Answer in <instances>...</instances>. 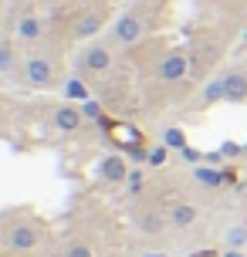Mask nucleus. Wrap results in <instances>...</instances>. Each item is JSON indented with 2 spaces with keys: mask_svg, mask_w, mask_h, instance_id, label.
<instances>
[{
  "mask_svg": "<svg viewBox=\"0 0 247 257\" xmlns=\"http://www.w3.org/2000/svg\"><path fill=\"white\" fill-rule=\"evenodd\" d=\"M21 81L27 88H51V85H58V64L48 54H27L21 61Z\"/></svg>",
  "mask_w": 247,
  "mask_h": 257,
  "instance_id": "1",
  "label": "nucleus"
},
{
  "mask_svg": "<svg viewBox=\"0 0 247 257\" xmlns=\"http://www.w3.org/2000/svg\"><path fill=\"white\" fill-rule=\"evenodd\" d=\"M112 64H115V54H112V44H105V41H95V44H88V48L78 54V71L81 75H108Z\"/></svg>",
  "mask_w": 247,
  "mask_h": 257,
  "instance_id": "2",
  "label": "nucleus"
},
{
  "mask_svg": "<svg viewBox=\"0 0 247 257\" xmlns=\"http://www.w3.org/2000/svg\"><path fill=\"white\" fill-rule=\"evenodd\" d=\"M146 38V21L139 17V11H126L115 17V24H112V44L118 48H132V44H139Z\"/></svg>",
  "mask_w": 247,
  "mask_h": 257,
  "instance_id": "3",
  "label": "nucleus"
},
{
  "mask_svg": "<svg viewBox=\"0 0 247 257\" xmlns=\"http://www.w3.org/2000/svg\"><path fill=\"white\" fill-rule=\"evenodd\" d=\"M81 125H85V112H81V105H75V102H61L51 112V128L61 132V136H71V132H78Z\"/></svg>",
  "mask_w": 247,
  "mask_h": 257,
  "instance_id": "4",
  "label": "nucleus"
},
{
  "mask_svg": "<svg viewBox=\"0 0 247 257\" xmlns=\"http://www.w3.org/2000/svg\"><path fill=\"white\" fill-rule=\"evenodd\" d=\"M186 75H190V58H186V51H169L156 64V81L173 85V81H183Z\"/></svg>",
  "mask_w": 247,
  "mask_h": 257,
  "instance_id": "5",
  "label": "nucleus"
},
{
  "mask_svg": "<svg viewBox=\"0 0 247 257\" xmlns=\"http://www.w3.org/2000/svg\"><path fill=\"white\" fill-rule=\"evenodd\" d=\"M4 244L11 247L14 254H27V250L41 247V230L34 227V223H17V227H11V230H7Z\"/></svg>",
  "mask_w": 247,
  "mask_h": 257,
  "instance_id": "6",
  "label": "nucleus"
},
{
  "mask_svg": "<svg viewBox=\"0 0 247 257\" xmlns=\"http://www.w3.org/2000/svg\"><path fill=\"white\" fill-rule=\"evenodd\" d=\"M129 159L122 153H108V156H102V163H98V180L102 183H108V186H118V183H126L129 180Z\"/></svg>",
  "mask_w": 247,
  "mask_h": 257,
  "instance_id": "7",
  "label": "nucleus"
},
{
  "mask_svg": "<svg viewBox=\"0 0 247 257\" xmlns=\"http://www.w3.org/2000/svg\"><path fill=\"white\" fill-rule=\"evenodd\" d=\"M105 21H108V11L105 7H95V11H85L75 21V27H71V34H75V41H91L98 31L105 27Z\"/></svg>",
  "mask_w": 247,
  "mask_h": 257,
  "instance_id": "8",
  "label": "nucleus"
},
{
  "mask_svg": "<svg viewBox=\"0 0 247 257\" xmlns=\"http://www.w3.org/2000/svg\"><path fill=\"white\" fill-rule=\"evenodd\" d=\"M166 220H169V227H176V230H190V227H196V220H200V210L193 203H186V200H176L166 210Z\"/></svg>",
  "mask_w": 247,
  "mask_h": 257,
  "instance_id": "9",
  "label": "nucleus"
},
{
  "mask_svg": "<svg viewBox=\"0 0 247 257\" xmlns=\"http://www.w3.org/2000/svg\"><path fill=\"white\" fill-rule=\"evenodd\" d=\"M166 223H169L166 213H159V210H136V213H132V227H136L139 233H149V237L159 233Z\"/></svg>",
  "mask_w": 247,
  "mask_h": 257,
  "instance_id": "10",
  "label": "nucleus"
},
{
  "mask_svg": "<svg viewBox=\"0 0 247 257\" xmlns=\"http://www.w3.org/2000/svg\"><path fill=\"white\" fill-rule=\"evenodd\" d=\"M17 41L21 44H38L41 38H44V27H41V21H38V14H21L17 17Z\"/></svg>",
  "mask_w": 247,
  "mask_h": 257,
  "instance_id": "11",
  "label": "nucleus"
},
{
  "mask_svg": "<svg viewBox=\"0 0 247 257\" xmlns=\"http://www.w3.org/2000/svg\"><path fill=\"white\" fill-rule=\"evenodd\" d=\"M223 81H227V102H230V105L247 102V68H234V71H227Z\"/></svg>",
  "mask_w": 247,
  "mask_h": 257,
  "instance_id": "12",
  "label": "nucleus"
},
{
  "mask_svg": "<svg viewBox=\"0 0 247 257\" xmlns=\"http://www.w3.org/2000/svg\"><path fill=\"white\" fill-rule=\"evenodd\" d=\"M61 95H65V102L85 105V102L91 98V91H88V81H85V75H68L65 81H61Z\"/></svg>",
  "mask_w": 247,
  "mask_h": 257,
  "instance_id": "13",
  "label": "nucleus"
},
{
  "mask_svg": "<svg viewBox=\"0 0 247 257\" xmlns=\"http://www.w3.org/2000/svg\"><path fill=\"white\" fill-rule=\"evenodd\" d=\"M193 180L203 190H220L223 183H227V173L220 166H193Z\"/></svg>",
  "mask_w": 247,
  "mask_h": 257,
  "instance_id": "14",
  "label": "nucleus"
},
{
  "mask_svg": "<svg viewBox=\"0 0 247 257\" xmlns=\"http://www.w3.org/2000/svg\"><path fill=\"white\" fill-rule=\"evenodd\" d=\"M200 102H203V105L227 102V81H223V75L213 78V81H207V88H203V95H200Z\"/></svg>",
  "mask_w": 247,
  "mask_h": 257,
  "instance_id": "15",
  "label": "nucleus"
},
{
  "mask_svg": "<svg viewBox=\"0 0 247 257\" xmlns=\"http://www.w3.org/2000/svg\"><path fill=\"white\" fill-rule=\"evenodd\" d=\"M223 247L230 250H247V223H234L223 230Z\"/></svg>",
  "mask_w": 247,
  "mask_h": 257,
  "instance_id": "16",
  "label": "nucleus"
},
{
  "mask_svg": "<svg viewBox=\"0 0 247 257\" xmlns=\"http://www.w3.org/2000/svg\"><path fill=\"white\" fill-rule=\"evenodd\" d=\"M159 142L180 153V149H186V132H183L180 125H169V128H163V132H159Z\"/></svg>",
  "mask_w": 247,
  "mask_h": 257,
  "instance_id": "17",
  "label": "nucleus"
},
{
  "mask_svg": "<svg viewBox=\"0 0 247 257\" xmlns=\"http://www.w3.org/2000/svg\"><path fill=\"white\" fill-rule=\"evenodd\" d=\"M17 71V54L7 41H0V75H14Z\"/></svg>",
  "mask_w": 247,
  "mask_h": 257,
  "instance_id": "18",
  "label": "nucleus"
},
{
  "mask_svg": "<svg viewBox=\"0 0 247 257\" xmlns=\"http://www.w3.org/2000/svg\"><path fill=\"white\" fill-rule=\"evenodd\" d=\"M169 153H173V149H169V146H163V142H159V146H149V156H146V166H153V169L166 166V163H169Z\"/></svg>",
  "mask_w": 247,
  "mask_h": 257,
  "instance_id": "19",
  "label": "nucleus"
},
{
  "mask_svg": "<svg viewBox=\"0 0 247 257\" xmlns=\"http://www.w3.org/2000/svg\"><path fill=\"white\" fill-rule=\"evenodd\" d=\"M81 112H85V118H91V122H102V125H105V108L95 102V98H88V102L81 105Z\"/></svg>",
  "mask_w": 247,
  "mask_h": 257,
  "instance_id": "20",
  "label": "nucleus"
},
{
  "mask_svg": "<svg viewBox=\"0 0 247 257\" xmlns=\"http://www.w3.org/2000/svg\"><path fill=\"white\" fill-rule=\"evenodd\" d=\"M61 257H95V254H91V247H88V244H81V240H71V244L65 247V254H61Z\"/></svg>",
  "mask_w": 247,
  "mask_h": 257,
  "instance_id": "21",
  "label": "nucleus"
},
{
  "mask_svg": "<svg viewBox=\"0 0 247 257\" xmlns=\"http://www.w3.org/2000/svg\"><path fill=\"white\" fill-rule=\"evenodd\" d=\"M126 186H129L132 196H136V193H143V186H146V173H143V169H132L129 180H126Z\"/></svg>",
  "mask_w": 247,
  "mask_h": 257,
  "instance_id": "22",
  "label": "nucleus"
},
{
  "mask_svg": "<svg viewBox=\"0 0 247 257\" xmlns=\"http://www.w3.org/2000/svg\"><path fill=\"white\" fill-rule=\"evenodd\" d=\"M220 153H223V159H240V156H244V146H240V142H223Z\"/></svg>",
  "mask_w": 247,
  "mask_h": 257,
  "instance_id": "23",
  "label": "nucleus"
},
{
  "mask_svg": "<svg viewBox=\"0 0 247 257\" xmlns=\"http://www.w3.org/2000/svg\"><path fill=\"white\" fill-rule=\"evenodd\" d=\"M180 156H183V163H193V166H200V163L207 159L203 153H196L193 146H186V149H180Z\"/></svg>",
  "mask_w": 247,
  "mask_h": 257,
  "instance_id": "24",
  "label": "nucleus"
},
{
  "mask_svg": "<svg viewBox=\"0 0 247 257\" xmlns=\"http://www.w3.org/2000/svg\"><path fill=\"white\" fill-rule=\"evenodd\" d=\"M220 257H247V254H244V250H230V247H223Z\"/></svg>",
  "mask_w": 247,
  "mask_h": 257,
  "instance_id": "25",
  "label": "nucleus"
},
{
  "mask_svg": "<svg viewBox=\"0 0 247 257\" xmlns=\"http://www.w3.org/2000/svg\"><path fill=\"white\" fill-rule=\"evenodd\" d=\"M4 105H7V102H4V98H0V112H4Z\"/></svg>",
  "mask_w": 247,
  "mask_h": 257,
  "instance_id": "26",
  "label": "nucleus"
},
{
  "mask_svg": "<svg viewBox=\"0 0 247 257\" xmlns=\"http://www.w3.org/2000/svg\"><path fill=\"white\" fill-rule=\"evenodd\" d=\"M146 257H163V254H146Z\"/></svg>",
  "mask_w": 247,
  "mask_h": 257,
  "instance_id": "27",
  "label": "nucleus"
},
{
  "mask_svg": "<svg viewBox=\"0 0 247 257\" xmlns=\"http://www.w3.org/2000/svg\"><path fill=\"white\" fill-rule=\"evenodd\" d=\"M143 4H153V0H143Z\"/></svg>",
  "mask_w": 247,
  "mask_h": 257,
  "instance_id": "28",
  "label": "nucleus"
},
{
  "mask_svg": "<svg viewBox=\"0 0 247 257\" xmlns=\"http://www.w3.org/2000/svg\"><path fill=\"white\" fill-rule=\"evenodd\" d=\"M244 44H247V34H244Z\"/></svg>",
  "mask_w": 247,
  "mask_h": 257,
  "instance_id": "29",
  "label": "nucleus"
},
{
  "mask_svg": "<svg viewBox=\"0 0 247 257\" xmlns=\"http://www.w3.org/2000/svg\"><path fill=\"white\" fill-rule=\"evenodd\" d=\"M244 156H247V146H244Z\"/></svg>",
  "mask_w": 247,
  "mask_h": 257,
  "instance_id": "30",
  "label": "nucleus"
}]
</instances>
